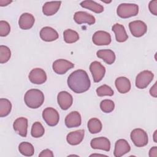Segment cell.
Listing matches in <instances>:
<instances>
[{
  "label": "cell",
  "instance_id": "cell-2",
  "mask_svg": "<svg viewBox=\"0 0 157 157\" xmlns=\"http://www.w3.org/2000/svg\"><path fill=\"white\" fill-rule=\"evenodd\" d=\"M24 101L26 105L31 109H37L44 102V93L38 89H31L28 90L25 96Z\"/></svg>",
  "mask_w": 157,
  "mask_h": 157
},
{
  "label": "cell",
  "instance_id": "cell-1",
  "mask_svg": "<svg viewBox=\"0 0 157 157\" xmlns=\"http://www.w3.org/2000/svg\"><path fill=\"white\" fill-rule=\"evenodd\" d=\"M69 88L75 93H83L88 91L91 85V82L87 72L82 69L72 72L67 78Z\"/></svg>",
  "mask_w": 157,
  "mask_h": 157
},
{
  "label": "cell",
  "instance_id": "cell-7",
  "mask_svg": "<svg viewBox=\"0 0 157 157\" xmlns=\"http://www.w3.org/2000/svg\"><path fill=\"white\" fill-rule=\"evenodd\" d=\"M90 71L92 74L93 80L96 83L102 80L105 74V67L97 61H94L90 64Z\"/></svg>",
  "mask_w": 157,
  "mask_h": 157
},
{
  "label": "cell",
  "instance_id": "cell-39",
  "mask_svg": "<svg viewBox=\"0 0 157 157\" xmlns=\"http://www.w3.org/2000/svg\"><path fill=\"white\" fill-rule=\"evenodd\" d=\"M12 1H4V0H1L0 1V6L1 7L3 6H7L9 4H10Z\"/></svg>",
  "mask_w": 157,
  "mask_h": 157
},
{
  "label": "cell",
  "instance_id": "cell-6",
  "mask_svg": "<svg viewBox=\"0 0 157 157\" xmlns=\"http://www.w3.org/2000/svg\"><path fill=\"white\" fill-rule=\"evenodd\" d=\"M42 118L50 126H56L59 120V113L56 109L52 107H47L43 110Z\"/></svg>",
  "mask_w": 157,
  "mask_h": 157
},
{
  "label": "cell",
  "instance_id": "cell-29",
  "mask_svg": "<svg viewBox=\"0 0 157 157\" xmlns=\"http://www.w3.org/2000/svg\"><path fill=\"white\" fill-rule=\"evenodd\" d=\"M64 40L67 44H72L79 39V35L77 32L71 29H66L63 33Z\"/></svg>",
  "mask_w": 157,
  "mask_h": 157
},
{
  "label": "cell",
  "instance_id": "cell-11",
  "mask_svg": "<svg viewBox=\"0 0 157 157\" xmlns=\"http://www.w3.org/2000/svg\"><path fill=\"white\" fill-rule=\"evenodd\" d=\"M92 40L96 45H108L111 42L110 34L104 31L95 32L92 37Z\"/></svg>",
  "mask_w": 157,
  "mask_h": 157
},
{
  "label": "cell",
  "instance_id": "cell-18",
  "mask_svg": "<svg viewBox=\"0 0 157 157\" xmlns=\"http://www.w3.org/2000/svg\"><path fill=\"white\" fill-rule=\"evenodd\" d=\"M58 32L53 28L45 26L41 29L40 31V37L41 39L45 42H52L58 38Z\"/></svg>",
  "mask_w": 157,
  "mask_h": 157
},
{
  "label": "cell",
  "instance_id": "cell-14",
  "mask_svg": "<svg viewBox=\"0 0 157 157\" xmlns=\"http://www.w3.org/2000/svg\"><path fill=\"white\" fill-rule=\"evenodd\" d=\"M64 123L68 128L78 127L82 123V118L80 113L77 111L70 112L66 117Z\"/></svg>",
  "mask_w": 157,
  "mask_h": 157
},
{
  "label": "cell",
  "instance_id": "cell-3",
  "mask_svg": "<svg viewBox=\"0 0 157 157\" xmlns=\"http://www.w3.org/2000/svg\"><path fill=\"white\" fill-rule=\"evenodd\" d=\"M138 13L139 6L136 4L122 3L118 6L117 9L118 16L122 18H128L136 16Z\"/></svg>",
  "mask_w": 157,
  "mask_h": 157
},
{
  "label": "cell",
  "instance_id": "cell-38",
  "mask_svg": "<svg viewBox=\"0 0 157 157\" xmlns=\"http://www.w3.org/2000/svg\"><path fill=\"white\" fill-rule=\"evenodd\" d=\"M157 156V147L155 146L150 148L149 151V156Z\"/></svg>",
  "mask_w": 157,
  "mask_h": 157
},
{
  "label": "cell",
  "instance_id": "cell-34",
  "mask_svg": "<svg viewBox=\"0 0 157 157\" xmlns=\"http://www.w3.org/2000/svg\"><path fill=\"white\" fill-rule=\"evenodd\" d=\"M10 31V26L9 23L4 20L0 21V36L1 37L7 36Z\"/></svg>",
  "mask_w": 157,
  "mask_h": 157
},
{
  "label": "cell",
  "instance_id": "cell-22",
  "mask_svg": "<svg viewBox=\"0 0 157 157\" xmlns=\"http://www.w3.org/2000/svg\"><path fill=\"white\" fill-rule=\"evenodd\" d=\"M61 1H50L45 2L42 6V12L46 16L55 14L61 6Z\"/></svg>",
  "mask_w": 157,
  "mask_h": 157
},
{
  "label": "cell",
  "instance_id": "cell-16",
  "mask_svg": "<svg viewBox=\"0 0 157 157\" xmlns=\"http://www.w3.org/2000/svg\"><path fill=\"white\" fill-rule=\"evenodd\" d=\"M13 129L21 137H26L28 130V120L25 117L17 118L13 124Z\"/></svg>",
  "mask_w": 157,
  "mask_h": 157
},
{
  "label": "cell",
  "instance_id": "cell-28",
  "mask_svg": "<svg viewBox=\"0 0 157 157\" xmlns=\"http://www.w3.org/2000/svg\"><path fill=\"white\" fill-rule=\"evenodd\" d=\"M12 104L9 100L6 98L0 99V117L7 116L11 112Z\"/></svg>",
  "mask_w": 157,
  "mask_h": 157
},
{
  "label": "cell",
  "instance_id": "cell-27",
  "mask_svg": "<svg viewBox=\"0 0 157 157\" xmlns=\"http://www.w3.org/2000/svg\"><path fill=\"white\" fill-rule=\"evenodd\" d=\"M20 153L26 156H32L34 153L33 145L28 142H22L18 146Z\"/></svg>",
  "mask_w": 157,
  "mask_h": 157
},
{
  "label": "cell",
  "instance_id": "cell-21",
  "mask_svg": "<svg viewBox=\"0 0 157 157\" xmlns=\"http://www.w3.org/2000/svg\"><path fill=\"white\" fill-rule=\"evenodd\" d=\"M115 85L118 91L122 94L129 91L131 87L130 80L125 77H120L116 78Z\"/></svg>",
  "mask_w": 157,
  "mask_h": 157
},
{
  "label": "cell",
  "instance_id": "cell-19",
  "mask_svg": "<svg viewBox=\"0 0 157 157\" xmlns=\"http://www.w3.org/2000/svg\"><path fill=\"white\" fill-rule=\"evenodd\" d=\"M35 21L34 16L29 13H23L20 17L18 25L22 29L26 30L31 28Z\"/></svg>",
  "mask_w": 157,
  "mask_h": 157
},
{
  "label": "cell",
  "instance_id": "cell-37",
  "mask_svg": "<svg viewBox=\"0 0 157 157\" xmlns=\"http://www.w3.org/2000/svg\"><path fill=\"white\" fill-rule=\"evenodd\" d=\"M150 94L154 98H156V82L150 90Z\"/></svg>",
  "mask_w": 157,
  "mask_h": 157
},
{
  "label": "cell",
  "instance_id": "cell-23",
  "mask_svg": "<svg viewBox=\"0 0 157 157\" xmlns=\"http://www.w3.org/2000/svg\"><path fill=\"white\" fill-rule=\"evenodd\" d=\"M112 30L115 33L116 40L117 42H124L128 39V36L123 25L119 23H115L113 25Z\"/></svg>",
  "mask_w": 157,
  "mask_h": 157
},
{
  "label": "cell",
  "instance_id": "cell-13",
  "mask_svg": "<svg viewBox=\"0 0 157 157\" xmlns=\"http://www.w3.org/2000/svg\"><path fill=\"white\" fill-rule=\"evenodd\" d=\"M74 20L79 25L87 23L89 25H91L96 21V19L93 15L83 11L76 12L74 15Z\"/></svg>",
  "mask_w": 157,
  "mask_h": 157
},
{
  "label": "cell",
  "instance_id": "cell-32",
  "mask_svg": "<svg viewBox=\"0 0 157 157\" xmlns=\"http://www.w3.org/2000/svg\"><path fill=\"white\" fill-rule=\"evenodd\" d=\"M100 108L104 113H110L114 110L115 104L110 99H104L100 103Z\"/></svg>",
  "mask_w": 157,
  "mask_h": 157
},
{
  "label": "cell",
  "instance_id": "cell-20",
  "mask_svg": "<svg viewBox=\"0 0 157 157\" xmlns=\"http://www.w3.org/2000/svg\"><path fill=\"white\" fill-rule=\"evenodd\" d=\"M85 131L83 129L76 130L69 132L66 137L67 142L71 145H77L82 142L84 138Z\"/></svg>",
  "mask_w": 157,
  "mask_h": 157
},
{
  "label": "cell",
  "instance_id": "cell-30",
  "mask_svg": "<svg viewBox=\"0 0 157 157\" xmlns=\"http://www.w3.org/2000/svg\"><path fill=\"white\" fill-rule=\"evenodd\" d=\"M44 132H45L44 128L40 122L36 121L33 124L31 127V134L33 137H35V138L40 137L44 134Z\"/></svg>",
  "mask_w": 157,
  "mask_h": 157
},
{
  "label": "cell",
  "instance_id": "cell-31",
  "mask_svg": "<svg viewBox=\"0 0 157 157\" xmlns=\"http://www.w3.org/2000/svg\"><path fill=\"white\" fill-rule=\"evenodd\" d=\"M11 56L10 48L5 45H0V63L1 64L7 63Z\"/></svg>",
  "mask_w": 157,
  "mask_h": 157
},
{
  "label": "cell",
  "instance_id": "cell-15",
  "mask_svg": "<svg viewBox=\"0 0 157 157\" xmlns=\"http://www.w3.org/2000/svg\"><path fill=\"white\" fill-rule=\"evenodd\" d=\"M90 145L93 149H100L105 151H109L110 149V140L105 137H99L93 139Z\"/></svg>",
  "mask_w": 157,
  "mask_h": 157
},
{
  "label": "cell",
  "instance_id": "cell-33",
  "mask_svg": "<svg viewBox=\"0 0 157 157\" xmlns=\"http://www.w3.org/2000/svg\"><path fill=\"white\" fill-rule=\"evenodd\" d=\"M96 91L97 95L100 97L104 96H112L114 94V92L113 90L111 88V87L105 84L98 87L96 89Z\"/></svg>",
  "mask_w": 157,
  "mask_h": 157
},
{
  "label": "cell",
  "instance_id": "cell-9",
  "mask_svg": "<svg viewBox=\"0 0 157 157\" xmlns=\"http://www.w3.org/2000/svg\"><path fill=\"white\" fill-rule=\"evenodd\" d=\"M129 28L132 36L136 37H142L147 31V25L141 20H135L130 22Z\"/></svg>",
  "mask_w": 157,
  "mask_h": 157
},
{
  "label": "cell",
  "instance_id": "cell-17",
  "mask_svg": "<svg viewBox=\"0 0 157 157\" xmlns=\"http://www.w3.org/2000/svg\"><path fill=\"white\" fill-rule=\"evenodd\" d=\"M130 150L131 147L127 140L121 139L115 142L113 155L115 157H120L129 152Z\"/></svg>",
  "mask_w": 157,
  "mask_h": 157
},
{
  "label": "cell",
  "instance_id": "cell-10",
  "mask_svg": "<svg viewBox=\"0 0 157 157\" xmlns=\"http://www.w3.org/2000/svg\"><path fill=\"white\" fill-rule=\"evenodd\" d=\"M28 78L31 83L36 85H41L46 82L47 74L42 69L34 68L29 72Z\"/></svg>",
  "mask_w": 157,
  "mask_h": 157
},
{
  "label": "cell",
  "instance_id": "cell-26",
  "mask_svg": "<svg viewBox=\"0 0 157 157\" xmlns=\"http://www.w3.org/2000/svg\"><path fill=\"white\" fill-rule=\"evenodd\" d=\"M88 131L91 134H97L102 130L101 121L96 118H92L90 119L87 124Z\"/></svg>",
  "mask_w": 157,
  "mask_h": 157
},
{
  "label": "cell",
  "instance_id": "cell-35",
  "mask_svg": "<svg viewBox=\"0 0 157 157\" xmlns=\"http://www.w3.org/2000/svg\"><path fill=\"white\" fill-rule=\"evenodd\" d=\"M150 12L154 15H157V0L151 1L148 4Z\"/></svg>",
  "mask_w": 157,
  "mask_h": 157
},
{
  "label": "cell",
  "instance_id": "cell-36",
  "mask_svg": "<svg viewBox=\"0 0 157 157\" xmlns=\"http://www.w3.org/2000/svg\"><path fill=\"white\" fill-rule=\"evenodd\" d=\"M53 153L49 149H45L42 150L40 153L39 155V157H53Z\"/></svg>",
  "mask_w": 157,
  "mask_h": 157
},
{
  "label": "cell",
  "instance_id": "cell-5",
  "mask_svg": "<svg viewBox=\"0 0 157 157\" xmlns=\"http://www.w3.org/2000/svg\"><path fill=\"white\" fill-rule=\"evenodd\" d=\"M154 77L153 73L148 70L140 72L136 78V86L139 89H144L150 83Z\"/></svg>",
  "mask_w": 157,
  "mask_h": 157
},
{
  "label": "cell",
  "instance_id": "cell-4",
  "mask_svg": "<svg viewBox=\"0 0 157 157\" xmlns=\"http://www.w3.org/2000/svg\"><path fill=\"white\" fill-rule=\"evenodd\" d=\"M130 137L133 144L137 147H144L147 145L148 142L147 133L140 128L133 129L131 132Z\"/></svg>",
  "mask_w": 157,
  "mask_h": 157
},
{
  "label": "cell",
  "instance_id": "cell-12",
  "mask_svg": "<svg viewBox=\"0 0 157 157\" xmlns=\"http://www.w3.org/2000/svg\"><path fill=\"white\" fill-rule=\"evenodd\" d=\"M58 104L62 110H67L72 104V96L66 91H60L57 96Z\"/></svg>",
  "mask_w": 157,
  "mask_h": 157
},
{
  "label": "cell",
  "instance_id": "cell-24",
  "mask_svg": "<svg viewBox=\"0 0 157 157\" xmlns=\"http://www.w3.org/2000/svg\"><path fill=\"white\" fill-rule=\"evenodd\" d=\"M96 55L98 58L102 59L107 64H112L115 61V53L109 49L99 50L97 52Z\"/></svg>",
  "mask_w": 157,
  "mask_h": 157
},
{
  "label": "cell",
  "instance_id": "cell-25",
  "mask_svg": "<svg viewBox=\"0 0 157 157\" xmlns=\"http://www.w3.org/2000/svg\"><path fill=\"white\" fill-rule=\"evenodd\" d=\"M80 4L82 7L89 9L96 13H100L104 11V7L93 1H83Z\"/></svg>",
  "mask_w": 157,
  "mask_h": 157
},
{
  "label": "cell",
  "instance_id": "cell-8",
  "mask_svg": "<svg viewBox=\"0 0 157 157\" xmlns=\"http://www.w3.org/2000/svg\"><path fill=\"white\" fill-rule=\"evenodd\" d=\"M74 67V64L66 59H59L55 61L52 65L53 71L59 75L66 74L69 69Z\"/></svg>",
  "mask_w": 157,
  "mask_h": 157
}]
</instances>
